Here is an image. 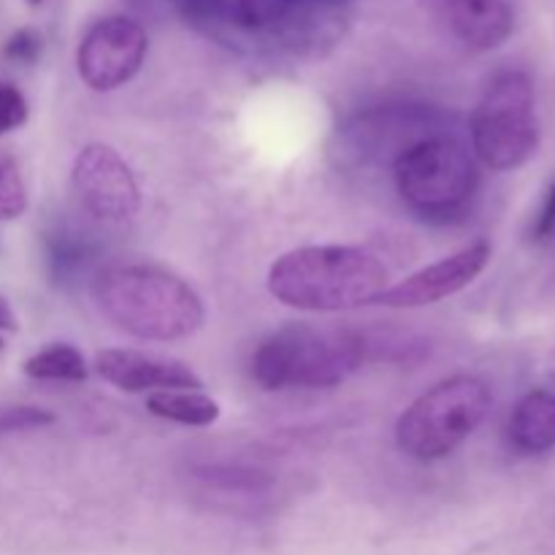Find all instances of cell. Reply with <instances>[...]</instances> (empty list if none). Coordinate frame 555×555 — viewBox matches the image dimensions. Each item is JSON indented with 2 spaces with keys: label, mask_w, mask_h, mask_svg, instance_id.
I'll list each match as a JSON object with an SVG mask.
<instances>
[{
  "label": "cell",
  "mask_w": 555,
  "mask_h": 555,
  "mask_svg": "<svg viewBox=\"0 0 555 555\" xmlns=\"http://www.w3.org/2000/svg\"><path fill=\"white\" fill-rule=\"evenodd\" d=\"M269 291L304 312H347L379 301L388 291V269L361 247H301L271 266Z\"/></svg>",
  "instance_id": "obj_1"
},
{
  "label": "cell",
  "mask_w": 555,
  "mask_h": 555,
  "mask_svg": "<svg viewBox=\"0 0 555 555\" xmlns=\"http://www.w3.org/2000/svg\"><path fill=\"white\" fill-rule=\"evenodd\" d=\"M95 301L117 328L139 339H188L204 325L198 293L157 266H112L98 276Z\"/></svg>",
  "instance_id": "obj_2"
},
{
  "label": "cell",
  "mask_w": 555,
  "mask_h": 555,
  "mask_svg": "<svg viewBox=\"0 0 555 555\" xmlns=\"http://www.w3.org/2000/svg\"><path fill=\"white\" fill-rule=\"evenodd\" d=\"M366 339L352 331L291 325L258 347L253 377L266 390L334 388L366 361Z\"/></svg>",
  "instance_id": "obj_3"
},
{
  "label": "cell",
  "mask_w": 555,
  "mask_h": 555,
  "mask_svg": "<svg viewBox=\"0 0 555 555\" xmlns=\"http://www.w3.org/2000/svg\"><path fill=\"white\" fill-rule=\"evenodd\" d=\"M491 410V390L477 377H450L428 388L396 423V442L410 459L437 461L472 437Z\"/></svg>",
  "instance_id": "obj_4"
},
{
  "label": "cell",
  "mask_w": 555,
  "mask_h": 555,
  "mask_svg": "<svg viewBox=\"0 0 555 555\" xmlns=\"http://www.w3.org/2000/svg\"><path fill=\"white\" fill-rule=\"evenodd\" d=\"M396 190L423 217H453L466 209L477 190V163L453 135H428L393 163Z\"/></svg>",
  "instance_id": "obj_5"
},
{
  "label": "cell",
  "mask_w": 555,
  "mask_h": 555,
  "mask_svg": "<svg viewBox=\"0 0 555 555\" xmlns=\"http://www.w3.org/2000/svg\"><path fill=\"white\" fill-rule=\"evenodd\" d=\"M540 144L534 108V85L524 70L493 76L472 114L475 155L493 171L524 166Z\"/></svg>",
  "instance_id": "obj_6"
},
{
  "label": "cell",
  "mask_w": 555,
  "mask_h": 555,
  "mask_svg": "<svg viewBox=\"0 0 555 555\" xmlns=\"http://www.w3.org/2000/svg\"><path fill=\"white\" fill-rule=\"evenodd\" d=\"M146 30L130 16H108L90 27L76 52V68L87 87L98 92L128 85L146 57Z\"/></svg>",
  "instance_id": "obj_7"
},
{
  "label": "cell",
  "mask_w": 555,
  "mask_h": 555,
  "mask_svg": "<svg viewBox=\"0 0 555 555\" xmlns=\"http://www.w3.org/2000/svg\"><path fill=\"white\" fill-rule=\"evenodd\" d=\"M74 188L81 204L106 222H122L139 211L141 193L128 163L106 144H90L76 155Z\"/></svg>",
  "instance_id": "obj_8"
},
{
  "label": "cell",
  "mask_w": 555,
  "mask_h": 555,
  "mask_svg": "<svg viewBox=\"0 0 555 555\" xmlns=\"http://www.w3.org/2000/svg\"><path fill=\"white\" fill-rule=\"evenodd\" d=\"M488 260H491V244L475 242L461 249V253L442 258L439 263H431L417 271V274L406 276L399 285L388 287L377 304L390 309H415L437 304L442 298L464 291L466 285H472L486 271Z\"/></svg>",
  "instance_id": "obj_9"
},
{
  "label": "cell",
  "mask_w": 555,
  "mask_h": 555,
  "mask_svg": "<svg viewBox=\"0 0 555 555\" xmlns=\"http://www.w3.org/2000/svg\"><path fill=\"white\" fill-rule=\"evenodd\" d=\"M95 372L125 393L144 390H198L204 388L198 374L179 361L146 356L135 350H103L95 358Z\"/></svg>",
  "instance_id": "obj_10"
},
{
  "label": "cell",
  "mask_w": 555,
  "mask_h": 555,
  "mask_svg": "<svg viewBox=\"0 0 555 555\" xmlns=\"http://www.w3.org/2000/svg\"><path fill=\"white\" fill-rule=\"evenodd\" d=\"M450 30L472 49H496L513 36L515 14L507 0H442Z\"/></svg>",
  "instance_id": "obj_11"
},
{
  "label": "cell",
  "mask_w": 555,
  "mask_h": 555,
  "mask_svg": "<svg viewBox=\"0 0 555 555\" xmlns=\"http://www.w3.org/2000/svg\"><path fill=\"white\" fill-rule=\"evenodd\" d=\"M509 442L520 453H547L555 448V393L531 390L509 415Z\"/></svg>",
  "instance_id": "obj_12"
},
{
  "label": "cell",
  "mask_w": 555,
  "mask_h": 555,
  "mask_svg": "<svg viewBox=\"0 0 555 555\" xmlns=\"http://www.w3.org/2000/svg\"><path fill=\"white\" fill-rule=\"evenodd\" d=\"M146 410L182 426H211L220 417V404L198 390H157L146 399Z\"/></svg>",
  "instance_id": "obj_13"
},
{
  "label": "cell",
  "mask_w": 555,
  "mask_h": 555,
  "mask_svg": "<svg viewBox=\"0 0 555 555\" xmlns=\"http://www.w3.org/2000/svg\"><path fill=\"white\" fill-rule=\"evenodd\" d=\"M25 374L33 379H63V383H81L87 379V363L76 347L52 345L36 352L25 361Z\"/></svg>",
  "instance_id": "obj_14"
},
{
  "label": "cell",
  "mask_w": 555,
  "mask_h": 555,
  "mask_svg": "<svg viewBox=\"0 0 555 555\" xmlns=\"http://www.w3.org/2000/svg\"><path fill=\"white\" fill-rule=\"evenodd\" d=\"M27 209V188L14 163L0 166V220H14Z\"/></svg>",
  "instance_id": "obj_15"
},
{
  "label": "cell",
  "mask_w": 555,
  "mask_h": 555,
  "mask_svg": "<svg viewBox=\"0 0 555 555\" xmlns=\"http://www.w3.org/2000/svg\"><path fill=\"white\" fill-rule=\"evenodd\" d=\"M52 423L54 415L41 406H9V410L0 412V434L33 431V428L52 426Z\"/></svg>",
  "instance_id": "obj_16"
},
{
  "label": "cell",
  "mask_w": 555,
  "mask_h": 555,
  "mask_svg": "<svg viewBox=\"0 0 555 555\" xmlns=\"http://www.w3.org/2000/svg\"><path fill=\"white\" fill-rule=\"evenodd\" d=\"M27 119V101L16 87L0 85V135L16 130Z\"/></svg>",
  "instance_id": "obj_17"
},
{
  "label": "cell",
  "mask_w": 555,
  "mask_h": 555,
  "mask_svg": "<svg viewBox=\"0 0 555 555\" xmlns=\"http://www.w3.org/2000/svg\"><path fill=\"white\" fill-rule=\"evenodd\" d=\"M3 54L14 63H33V60L41 54V38H38L36 30L25 27V30H16L14 36L5 41Z\"/></svg>",
  "instance_id": "obj_18"
},
{
  "label": "cell",
  "mask_w": 555,
  "mask_h": 555,
  "mask_svg": "<svg viewBox=\"0 0 555 555\" xmlns=\"http://www.w3.org/2000/svg\"><path fill=\"white\" fill-rule=\"evenodd\" d=\"M553 231H555V182H553V188L547 190L545 206H542L540 217H537V225H534V233H537V238H545V236H551Z\"/></svg>",
  "instance_id": "obj_19"
},
{
  "label": "cell",
  "mask_w": 555,
  "mask_h": 555,
  "mask_svg": "<svg viewBox=\"0 0 555 555\" xmlns=\"http://www.w3.org/2000/svg\"><path fill=\"white\" fill-rule=\"evenodd\" d=\"M0 331H16V318L5 298H0Z\"/></svg>",
  "instance_id": "obj_20"
},
{
  "label": "cell",
  "mask_w": 555,
  "mask_h": 555,
  "mask_svg": "<svg viewBox=\"0 0 555 555\" xmlns=\"http://www.w3.org/2000/svg\"><path fill=\"white\" fill-rule=\"evenodd\" d=\"M547 377H551L553 385H555V347H553L551 358H547Z\"/></svg>",
  "instance_id": "obj_21"
},
{
  "label": "cell",
  "mask_w": 555,
  "mask_h": 555,
  "mask_svg": "<svg viewBox=\"0 0 555 555\" xmlns=\"http://www.w3.org/2000/svg\"><path fill=\"white\" fill-rule=\"evenodd\" d=\"M27 3H30V5H41L43 0H27Z\"/></svg>",
  "instance_id": "obj_22"
},
{
  "label": "cell",
  "mask_w": 555,
  "mask_h": 555,
  "mask_svg": "<svg viewBox=\"0 0 555 555\" xmlns=\"http://www.w3.org/2000/svg\"><path fill=\"white\" fill-rule=\"evenodd\" d=\"M3 347H5V341H3V336H0V352H3Z\"/></svg>",
  "instance_id": "obj_23"
}]
</instances>
